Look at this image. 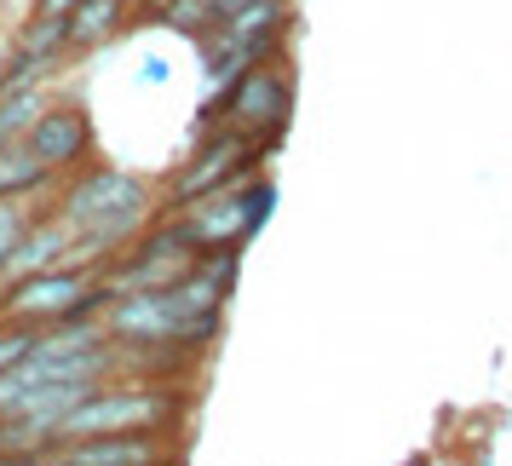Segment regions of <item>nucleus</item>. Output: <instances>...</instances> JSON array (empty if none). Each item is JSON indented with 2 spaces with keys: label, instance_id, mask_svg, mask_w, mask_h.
<instances>
[{
  "label": "nucleus",
  "instance_id": "f257e3e1",
  "mask_svg": "<svg viewBox=\"0 0 512 466\" xmlns=\"http://www.w3.org/2000/svg\"><path fill=\"white\" fill-rule=\"evenodd\" d=\"M185 409V397L173 386H104L75 403L70 415L58 420L52 438H98V432H156Z\"/></svg>",
  "mask_w": 512,
  "mask_h": 466
},
{
  "label": "nucleus",
  "instance_id": "f03ea898",
  "mask_svg": "<svg viewBox=\"0 0 512 466\" xmlns=\"http://www.w3.org/2000/svg\"><path fill=\"white\" fill-rule=\"evenodd\" d=\"M104 305V288H98L93 271L81 265H41V271H24L12 277V288L0 294V317L6 323H64V317H93Z\"/></svg>",
  "mask_w": 512,
  "mask_h": 466
},
{
  "label": "nucleus",
  "instance_id": "7ed1b4c3",
  "mask_svg": "<svg viewBox=\"0 0 512 466\" xmlns=\"http://www.w3.org/2000/svg\"><path fill=\"white\" fill-rule=\"evenodd\" d=\"M110 317H104V334L121 340V346H179V305L167 288H127V294H110Z\"/></svg>",
  "mask_w": 512,
  "mask_h": 466
},
{
  "label": "nucleus",
  "instance_id": "20e7f679",
  "mask_svg": "<svg viewBox=\"0 0 512 466\" xmlns=\"http://www.w3.org/2000/svg\"><path fill=\"white\" fill-rule=\"evenodd\" d=\"M254 144H248V133L236 127V133H219V139H208L196 156H190L179 173H173V208H185V202H196V196H208V190L231 185V179H242V173H254Z\"/></svg>",
  "mask_w": 512,
  "mask_h": 466
},
{
  "label": "nucleus",
  "instance_id": "39448f33",
  "mask_svg": "<svg viewBox=\"0 0 512 466\" xmlns=\"http://www.w3.org/2000/svg\"><path fill=\"white\" fill-rule=\"evenodd\" d=\"M225 104H231V116L242 133H265L259 139V150H271V144L282 139V127H288V81H282L277 70H265V64H248L242 70V81H236L231 93H225Z\"/></svg>",
  "mask_w": 512,
  "mask_h": 466
},
{
  "label": "nucleus",
  "instance_id": "423d86ee",
  "mask_svg": "<svg viewBox=\"0 0 512 466\" xmlns=\"http://www.w3.org/2000/svg\"><path fill=\"white\" fill-rule=\"evenodd\" d=\"M24 144L58 173V167H75L93 150V121H87V110H75V104H52V110L41 104V116L29 121Z\"/></svg>",
  "mask_w": 512,
  "mask_h": 466
},
{
  "label": "nucleus",
  "instance_id": "0eeeda50",
  "mask_svg": "<svg viewBox=\"0 0 512 466\" xmlns=\"http://www.w3.org/2000/svg\"><path fill=\"white\" fill-rule=\"evenodd\" d=\"M41 461H75V466H150L162 449L150 432H98V438H64Z\"/></svg>",
  "mask_w": 512,
  "mask_h": 466
},
{
  "label": "nucleus",
  "instance_id": "6e6552de",
  "mask_svg": "<svg viewBox=\"0 0 512 466\" xmlns=\"http://www.w3.org/2000/svg\"><path fill=\"white\" fill-rule=\"evenodd\" d=\"M70 248V225L64 219H29L18 248L6 259V277H24V271H41V265H58V254Z\"/></svg>",
  "mask_w": 512,
  "mask_h": 466
},
{
  "label": "nucleus",
  "instance_id": "1a4fd4ad",
  "mask_svg": "<svg viewBox=\"0 0 512 466\" xmlns=\"http://www.w3.org/2000/svg\"><path fill=\"white\" fill-rule=\"evenodd\" d=\"M116 24H121V0H75L64 12L70 47H98L104 35H116Z\"/></svg>",
  "mask_w": 512,
  "mask_h": 466
},
{
  "label": "nucleus",
  "instance_id": "9d476101",
  "mask_svg": "<svg viewBox=\"0 0 512 466\" xmlns=\"http://www.w3.org/2000/svg\"><path fill=\"white\" fill-rule=\"evenodd\" d=\"M47 179H52V167L41 162L24 139L0 144V196H24V190L47 185Z\"/></svg>",
  "mask_w": 512,
  "mask_h": 466
},
{
  "label": "nucleus",
  "instance_id": "9b49d317",
  "mask_svg": "<svg viewBox=\"0 0 512 466\" xmlns=\"http://www.w3.org/2000/svg\"><path fill=\"white\" fill-rule=\"evenodd\" d=\"M41 116V93L35 87H18V93H0V144L24 139L29 121Z\"/></svg>",
  "mask_w": 512,
  "mask_h": 466
},
{
  "label": "nucleus",
  "instance_id": "f8f14e48",
  "mask_svg": "<svg viewBox=\"0 0 512 466\" xmlns=\"http://www.w3.org/2000/svg\"><path fill=\"white\" fill-rule=\"evenodd\" d=\"M64 47H70V35H64V12H41L18 52H24V58H35V64H52Z\"/></svg>",
  "mask_w": 512,
  "mask_h": 466
},
{
  "label": "nucleus",
  "instance_id": "ddd939ff",
  "mask_svg": "<svg viewBox=\"0 0 512 466\" xmlns=\"http://www.w3.org/2000/svg\"><path fill=\"white\" fill-rule=\"evenodd\" d=\"M242 196H248V219H242V236L254 242V236L265 231L271 208H277V185H271V179H254V173H248V179H242Z\"/></svg>",
  "mask_w": 512,
  "mask_h": 466
},
{
  "label": "nucleus",
  "instance_id": "4468645a",
  "mask_svg": "<svg viewBox=\"0 0 512 466\" xmlns=\"http://www.w3.org/2000/svg\"><path fill=\"white\" fill-rule=\"evenodd\" d=\"M24 225H29V213L18 208V196H0V277H6V259H12V248H18Z\"/></svg>",
  "mask_w": 512,
  "mask_h": 466
},
{
  "label": "nucleus",
  "instance_id": "2eb2a0df",
  "mask_svg": "<svg viewBox=\"0 0 512 466\" xmlns=\"http://www.w3.org/2000/svg\"><path fill=\"white\" fill-rule=\"evenodd\" d=\"M35 334H41L35 323H6V317H0V374H6L29 346H35Z\"/></svg>",
  "mask_w": 512,
  "mask_h": 466
},
{
  "label": "nucleus",
  "instance_id": "dca6fc26",
  "mask_svg": "<svg viewBox=\"0 0 512 466\" xmlns=\"http://www.w3.org/2000/svg\"><path fill=\"white\" fill-rule=\"evenodd\" d=\"M75 0H41V6H35V12H70Z\"/></svg>",
  "mask_w": 512,
  "mask_h": 466
}]
</instances>
